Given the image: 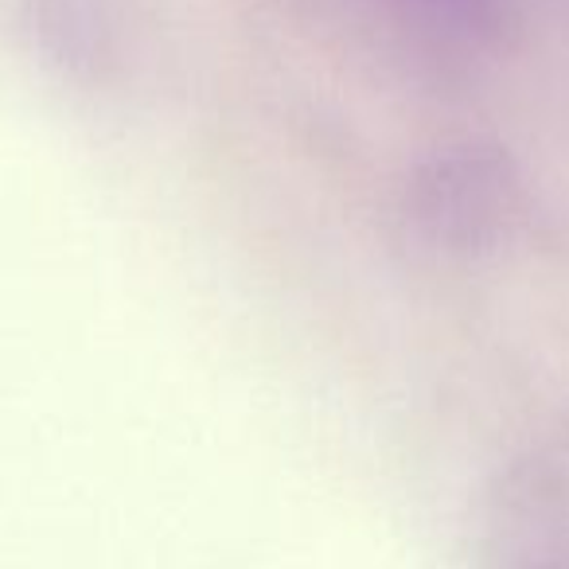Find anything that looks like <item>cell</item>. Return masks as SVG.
Listing matches in <instances>:
<instances>
[{"mask_svg":"<svg viewBox=\"0 0 569 569\" xmlns=\"http://www.w3.org/2000/svg\"><path fill=\"white\" fill-rule=\"evenodd\" d=\"M519 172L511 157L488 144H457L413 172L406 203L433 246L480 250L507 234L519 214Z\"/></svg>","mask_w":569,"mask_h":569,"instance_id":"obj_1","label":"cell"},{"mask_svg":"<svg viewBox=\"0 0 569 569\" xmlns=\"http://www.w3.org/2000/svg\"><path fill=\"white\" fill-rule=\"evenodd\" d=\"M527 569H569V546H538L535 553H530Z\"/></svg>","mask_w":569,"mask_h":569,"instance_id":"obj_4","label":"cell"},{"mask_svg":"<svg viewBox=\"0 0 569 569\" xmlns=\"http://www.w3.org/2000/svg\"><path fill=\"white\" fill-rule=\"evenodd\" d=\"M413 4L465 32H496L507 20V0H413Z\"/></svg>","mask_w":569,"mask_h":569,"instance_id":"obj_3","label":"cell"},{"mask_svg":"<svg viewBox=\"0 0 569 569\" xmlns=\"http://www.w3.org/2000/svg\"><path fill=\"white\" fill-rule=\"evenodd\" d=\"M4 20L40 67L110 87L129 63V0H4Z\"/></svg>","mask_w":569,"mask_h":569,"instance_id":"obj_2","label":"cell"}]
</instances>
